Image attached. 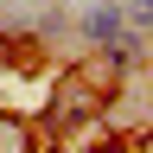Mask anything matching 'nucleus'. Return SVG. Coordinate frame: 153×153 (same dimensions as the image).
I'll return each mask as SVG.
<instances>
[{
  "mask_svg": "<svg viewBox=\"0 0 153 153\" xmlns=\"http://www.w3.org/2000/svg\"><path fill=\"white\" fill-rule=\"evenodd\" d=\"M121 13H128L134 32H153V0H121Z\"/></svg>",
  "mask_w": 153,
  "mask_h": 153,
  "instance_id": "obj_2",
  "label": "nucleus"
},
{
  "mask_svg": "<svg viewBox=\"0 0 153 153\" xmlns=\"http://www.w3.org/2000/svg\"><path fill=\"white\" fill-rule=\"evenodd\" d=\"M76 32H83V45H89V51H121V38H128V13H121V0L89 7L83 19H76Z\"/></svg>",
  "mask_w": 153,
  "mask_h": 153,
  "instance_id": "obj_1",
  "label": "nucleus"
}]
</instances>
